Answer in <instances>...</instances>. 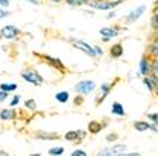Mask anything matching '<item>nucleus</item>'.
Wrapping results in <instances>:
<instances>
[{"label": "nucleus", "mask_w": 158, "mask_h": 156, "mask_svg": "<svg viewBox=\"0 0 158 156\" xmlns=\"http://www.w3.org/2000/svg\"><path fill=\"white\" fill-rule=\"evenodd\" d=\"M21 78H23L24 80H27L28 83H33V85H35V86H40L41 83H43V78H41L35 70H24V72H21Z\"/></svg>", "instance_id": "f257e3e1"}, {"label": "nucleus", "mask_w": 158, "mask_h": 156, "mask_svg": "<svg viewBox=\"0 0 158 156\" xmlns=\"http://www.w3.org/2000/svg\"><path fill=\"white\" fill-rule=\"evenodd\" d=\"M86 3H88L90 7L98 9V10H110V9L117 6L120 2H96V0H88Z\"/></svg>", "instance_id": "f03ea898"}, {"label": "nucleus", "mask_w": 158, "mask_h": 156, "mask_svg": "<svg viewBox=\"0 0 158 156\" xmlns=\"http://www.w3.org/2000/svg\"><path fill=\"white\" fill-rule=\"evenodd\" d=\"M95 87H96L95 82L85 80V82H81V83H78V85L75 86V90L78 91V93H81V94H88V93H90V91H92Z\"/></svg>", "instance_id": "7ed1b4c3"}, {"label": "nucleus", "mask_w": 158, "mask_h": 156, "mask_svg": "<svg viewBox=\"0 0 158 156\" xmlns=\"http://www.w3.org/2000/svg\"><path fill=\"white\" fill-rule=\"evenodd\" d=\"M71 42H72V45L75 46V48H78V49H81L82 52H85L86 55H90V56H95L96 55L95 48H92V46L88 45V44L83 42V41H79V39H72Z\"/></svg>", "instance_id": "20e7f679"}, {"label": "nucleus", "mask_w": 158, "mask_h": 156, "mask_svg": "<svg viewBox=\"0 0 158 156\" xmlns=\"http://www.w3.org/2000/svg\"><path fill=\"white\" fill-rule=\"evenodd\" d=\"M20 34V30L16 28L14 26H6L0 30V35L6 39H13Z\"/></svg>", "instance_id": "39448f33"}, {"label": "nucleus", "mask_w": 158, "mask_h": 156, "mask_svg": "<svg viewBox=\"0 0 158 156\" xmlns=\"http://www.w3.org/2000/svg\"><path fill=\"white\" fill-rule=\"evenodd\" d=\"M126 153V146L124 145H116V146L110 148V149H105V150H100L98 153L99 156H112V155H124Z\"/></svg>", "instance_id": "423d86ee"}, {"label": "nucleus", "mask_w": 158, "mask_h": 156, "mask_svg": "<svg viewBox=\"0 0 158 156\" xmlns=\"http://www.w3.org/2000/svg\"><path fill=\"white\" fill-rule=\"evenodd\" d=\"M44 61H45L47 63H49V65L52 66V68L58 69V70H61V72L65 70V66H64V63L59 61L58 58H51V56L45 55V56H44Z\"/></svg>", "instance_id": "0eeeda50"}, {"label": "nucleus", "mask_w": 158, "mask_h": 156, "mask_svg": "<svg viewBox=\"0 0 158 156\" xmlns=\"http://www.w3.org/2000/svg\"><path fill=\"white\" fill-rule=\"evenodd\" d=\"M85 138V132L83 131H69L65 134L66 141H82Z\"/></svg>", "instance_id": "6e6552de"}, {"label": "nucleus", "mask_w": 158, "mask_h": 156, "mask_svg": "<svg viewBox=\"0 0 158 156\" xmlns=\"http://www.w3.org/2000/svg\"><path fill=\"white\" fill-rule=\"evenodd\" d=\"M99 33L105 37V41H107L109 38H113V37H117L118 35V31H117V30H114V28H102Z\"/></svg>", "instance_id": "1a4fd4ad"}, {"label": "nucleus", "mask_w": 158, "mask_h": 156, "mask_svg": "<svg viewBox=\"0 0 158 156\" xmlns=\"http://www.w3.org/2000/svg\"><path fill=\"white\" fill-rule=\"evenodd\" d=\"M114 85V83H113ZM113 85H102V87H100V96L98 97V100H96V103H100V101H103L106 98V96L109 94V91H110V89L113 87Z\"/></svg>", "instance_id": "9d476101"}, {"label": "nucleus", "mask_w": 158, "mask_h": 156, "mask_svg": "<svg viewBox=\"0 0 158 156\" xmlns=\"http://www.w3.org/2000/svg\"><path fill=\"white\" fill-rule=\"evenodd\" d=\"M144 10H145V6H140V7H137V9H135L134 11H131V13L128 14L127 21H134V20H137L138 17H140L143 13H144Z\"/></svg>", "instance_id": "9b49d317"}, {"label": "nucleus", "mask_w": 158, "mask_h": 156, "mask_svg": "<svg viewBox=\"0 0 158 156\" xmlns=\"http://www.w3.org/2000/svg\"><path fill=\"white\" fill-rule=\"evenodd\" d=\"M140 70H141L143 75H148L151 72V65H150V62H148L147 58L141 59V62H140Z\"/></svg>", "instance_id": "f8f14e48"}, {"label": "nucleus", "mask_w": 158, "mask_h": 156, "mask_svg": "<svg viewBox=\"0 0 158 156\" xmlns=\"http://www.w3.org/2000/svg\"><path fill=\"white\" fill-rule=\"evenodd\" d=\"M110 55H112L113 58H120V56L123 55L122 44H116V45H113L112 48H110Z\"/></svg>", "instance_id": "ddd939ff"}, {"label": "nucleus", "mask_w": 158, "mask_h": 156, "mask_svg": "<svg viewBox=\"0 0 158 156\" xmlns=\"http://www.w3.org/2000/svg\"><path fill=\"white\" fill-rule=\"evenodd\" d=\"M16 117V111L13 108H7V110H2L0 111V118L2 120H11Z\"/></svg>", "instance_id": "4468645a"}, {"label": "nucleus", "mask_w": 158, "mask_h": 156, "mask_svg": "<svg viewBox=\"0 0 158 156\" xmlns=\"http://www.w3.org/2000/svg\"><path fill=\"white\" fill-rule=\"evenodd\" d=\"M112 113L114 114V115L122 117V115H124V108H123V106L118 103V101H116V103H113V106H112Z\"/></svg>", "instance_id": "2eb2a0df"}, {"label": "nucleus", "mask_w": 158, "mask_h": 156, "mask_svg": "<svg viewBox=\"0 0 158 156\" xmlns=\"http://www.w3.org/2000/svg\"><path fill=\"white\" fill-rule=\"evenodd\" d=\"M144 83H145V86H147L150 90H154V89L158 87V82L155 80L152 76H147V78L144 79Z\"/></svg>", "instance_id": "dca6fc26"}, {"label": "nucleus", "mask_w": 158, "mask_h": 156, "mask_svg": "<svg viewBox=\"0 0 158 156\" xmlns=\"http://www.w3.org/2000/svg\"><path fill=\"white\" fill-rule=\"evenodd\" d=\"M88 128H89V131H90L92 134H98L99 131L102 130V124L98 122V121H90L89 125H88Z\"/></svg>", "instance_id": "f3484780"}, {"label": "nucleus", "mask_w": 158, "mask_h": 156, "mask_svg": "<svg viewBox=\"0 0 158 156\" xmlns=\"http://www.w3.org/2000/svg\"><path fill=\"white\" fill-rule=\"evenodd\" d=\"M134 128L137 131H147L151 128V125L150 124H147L145 121H135L134 122Z\"/></svg>", "instance_id": "a211bd4d"}, {"label": "nucleus", "mask_w": 158, "mask_h": 156, "mask_svg": "<svg viewBox=\"0 0 158 156\" xmlns=\"http://www.w3.org/2000/svg\"><path fill=\"white\" fill-rule=\"evenodd\" d=\"M148 52H150V55H151V56H158V37L154 39V41H152L151 45H150Z\"/></svg>", "instance_id": "6ab92c4d"}, {"label": "nucleus", "mask_w": 158, "mask_h": 156, "mask_svg": "<svg viewBox=\"0 0 158 156\" xmlns=\"http://www.w3.org/2000/svg\"><path fill=\"white\" fill-rule=\"evenodd\" d=\"M55 98L59 103H66V101L69 100V93L68 91H59V93L55 94Z\"/></svg>", "instance_id": "aec40b11"}, {"label": "nucleus", "mask_w": 158, "mask_h": 156, "mask_svg": "<svg viewBox=\"0 0 158 156\" xmlns=\"http://www.w3.org/2000/svg\"><path fill=\"white\" fill-rule=\"evenodd\" d=\"M0 89L4 90V91H13V90H16L17 89V86L16 85H6V83H3V85H0Z\"/></svg>", "instance_id": "412c9836"}, {"label": "nucleus", "mask_w": 158, "mask_h": 156, "mask_svg": "<svg viewBox=\"0 0 158 156\" xmlns=\"http://www.w3.org/2000/svg\"><path fill=\"white\" fill-rule=\"evenodd\" d=\"M151 76L158 82V63H154L151 66Z\"/></svg>", "instance_id": "4be33fe9"}, {"label": "nucleus", "mask_w": 158, "mask_h": 156, "mask_svg": "<svg viewBox=\"0 0 158 156\" xmlns=\"http://www.w3.org/2000/svg\"><path fill=\"white\" fill-rule=\"evenodd\" d=\"M40 138H48V139H55V138H58V135H55V134H48V132H40L38 134Z\"/></svg>", "instance_id": "5701e85b"}, {"label": "nucleus", "mask_w": 158, "mask_h": 156, "mask_svg": "<svg viewBox=\"0 0 158 156\" xmlns=\"http://www.w3.org/2000/svg\"><path fill=\"white\" fill-rule=\"evenodd\" d=\"M88 0H66V3L71 4V6H81V4L86 3Z\"/></svg>", "instance_id": "b1692460"}, {"label": "nucleus", "mask_w": 158, "mask_h": 156, "mask_svg": "<svg viewBox=\"0 0 158 156\" xmlns=\"http://www.w3.org/2000/svg\"><path fill=\"white\" fill-rule=\"evenodd\" d=\"M49 155H62L64 153V148H52L49 149Z\"/></svg>", "instance_id": "393cba45"}, {"label": "nucleus", "mask_w": 158, "mask_h": 156, "mask_svg": "<svg viewBox=\"0 0 158 156\" xmlns=\"http://www.w3.org/2000/svg\"><path fill=\"white\" fill-rule=\"evenodd\" d=\"M26 106L30 108V110H34V108H35V101H34V100H27L26 101Z\"/></svg>", "instance_id": "a878e982"}, {"label": "nucleus", "mask_w": 158, "mask_h": 156, "mask_svg": "<svg viewBox=\"0 0 158 156\" xmlns=\"http://www.w3.org/2000/svg\"><path fill=\"white\" fill-rule=\"evenodd\" d=\"M6 98H7V91H4V90H2V89H0V101L6 100Z\"/></svg>", "instance_id": "bb28decb"}, {"label": "nucleus", "mask_w": 158, "mask_h": 156, "mask_svg": "<svg viewBox=\"0 0 158 156\" xmlns=\"http://www.w3.org/2000/svg\"><path fill=\"white\" fill-rule=\"evenodd\" d=\"M148 118H150L151 121H154V122H158V114L157 113H155V114H150V115H148Z\"/></svg>", "instance_id": "cd10ccee"}, {"label": "nucleus", "mask_w": 158, "mask_h": 156, "mask_svg": "<svg viewBox=\"0 0 158 156\" xmlns=\"http://www.w3.org/2000/svg\"><path fill=\"white\" fill-rule=\"evenodd\" d=\"M152 27H154V28H158V14H155L154 18H152Z\"/></svg>", "instance_id": "c85d7f7f"}, {"label": "nucleus", "mask_w": 158, "mask_h": 156, "mask_svg": "<svg viewBox=\"0 0 158 156\" xmlns=\"http://www.w3.org/2000/svg\"><path fill=\"white\" fill-rule=\"evenodd\" d=\"M72 156H86V153L83 150H76V152L72 153Z\"/></svg>", "instance_id": "c756f323"}, {"label": "nucleus", "mask_w": 158, "mask_h": 156, "mask_svg": "<svg viewBox=\"0 0 158 156\" xmlns=\"http://www.w3.org/2000/svg\"><path fill=\"white\" fill-rule=\"evenodd\" d=\"M19 101H20V97H19V96H16V97H14L13 100H11L10 106H17V103H19Z\"/></svg>", "instance_id": "7c9ffc66"}, {"label": "nucleus", "mask_w": 158, "mask_h": 156, "mask_svg": "<svg viewBox=\"0 0 158 156\" xmlns=\"http://www.w3.org/2000/svg\"><path fill=\"white\" fill-rule=\"evenodd\" d=\"M9 16V11H6V10H2L0 9V18H3V17H7Z\"/></svg>", "instance_id": "2f4dec72"}, {"label": "nucleus", "mask_w": 158, "mask_h": 156, "mask_svg": "<svg viewBox=\"0 0 158 156\" xmlns=\"http://www.w3.org/2000/svg\"><path fill=\"white\" fill-rule=\"evenodd\" d=\"M10 4L9 0H0V6H3V7H7Z\"/></svg>", "instance_id": "473e14b6"}, {"label": "nucleus", "mask_w": 158, "mask_h": 156, "mask_svg": "<svg viewBox=\"0 0 158 156\" xmlns=\"http://www.w3.org/2000/svg\"><path fill=\"white\" fill-rule=\"evenodd\" d=\"M116 138H117V135H116V134H114V135H109V137H107V141H114Z\"/></svg>", "instance_id": "72a5a7b5"}, {"label": "nucleus", "mask_w": 158, "mask_h": 156, "mask_svg": "<svg viewBox=\"0 0 158 156\" xmlns=\"http://www.w3.org/2000/svg\"><path fill=\"white\" fill-rule=\"evenodd\" d=\"M95 51H96V54H103V52H102V49L99 48V46H95Z\"/></svg>", "instance_id": "f704fd0d"}, {"label": "nucleus", "mask_w": 158, "mask_h": 156, "mask_svg": "<svg viewBox=\"0 0 158 156\" xmlns=\"http://www.w3.org/2000/svg\"><path fill=\"white\" fill-rule=\"evenodd\" d=\"M151 130H154V131H158V124H154V125H151Z\"/></svg>", "instance_id": "c9c22d12"}, {"label": "nucleus", "mask_w": 158, "mask_h": 156, "mask_svg": "<svg viewBox=\"0 0 158 156\" xmlns=\"http://www.w3.org/2000/svg\"><path fill=\"white\" fill-rule=\"evenodd\" d=\"M27 2H30V3H33V4H38V2H37V0H27Z\"/></svg>", "instance_id": "e433bc0d"}, {"label": "nucleus", "mask_w": 158, "mask_h": 156, "mask_svg": "<svg viewBox=\"0 0 158 156\" xmlns=\"http://www.w3.org/2000/svg\"><path fill=\"white\" fill-rule=\"evenodd\" d=\"M0 155H3V156H7V155H9V153H7V152H0Z\"/></svg>", "instance_id": "4c0bfd02"}, {"label": "nucleus", "mask_w": 158, "mask_h": 156, "mask_svg": "<svg viewBox=\"0 0 158 156\" xmlns=\"http://www.w3.org/2000/svg\"><path fill=\"white\" fill-rule=\"evenodd\" d=\"M51 2H54V3H58V2H61V0H51Z\"/></svg>", "instance_id": "58836bf2"}]
</instances>
